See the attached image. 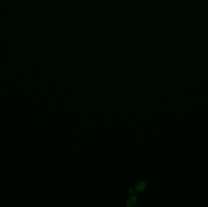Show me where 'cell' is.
I'll return each mask as SVG.
<instances>
[{"label":"cell","mask_w":208,"mask_h":207,"mask_svg":"<svg viewBox=\"0 0 208 207\" xmlns=\"http://www.w3.org/2000/svg\"><path fill=\"white\" fill-rule=\"evenodd\" d=\"M147 185L145 183V182L143 181L139 182L136 183V185H135V189L136 191H139V192H141V191H144V189L146 188Z\"/></svg>","instance_id":"1"},{"label":"cell","mask_w":208,"mask_h":207,"mask_svg":"<svg viewBox=\"0 0 208 207\" xmlns=\"http://www.w3.org/2000/svg\"><path fill=\"white\" fill-rule=\"evenodd\" d=\"M137 201H138V197L136 196H133L128 199L126 205L127 207H133L137 203Z\"/></svg>","instance_id":"2"}]
</instances>
